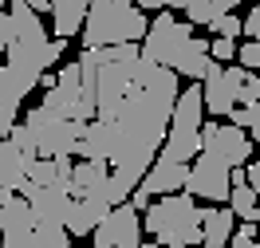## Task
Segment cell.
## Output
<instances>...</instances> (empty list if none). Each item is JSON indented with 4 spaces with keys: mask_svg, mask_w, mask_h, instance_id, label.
Returning <instances> with one entry per match:
<instances>
[{
    "mask_svg": "<svg viewBox=\"0 0 260 248\" xmlns=\"http://www.w3.org/2000/svg\"><path fill=\"white\" fill-rule=\"evenodd\" d=\"M146 12L134 8V0H91L87 20L79 28L83 51L87 48H118V44H142L146 36Z\"/></svg>",
    "mask_w": 260,
    "mask_h": 248,
    "instance_id": "6da1fadb",
    "label": "cell"
},
{
    "mask_svg": "<svg viewBox=\"0 0 260 248\" xmlns=\"http://www.w3.org/2000/svg\"><path fill=\"white\" fill-rule=\"evenodd\" d=\"M142 232H150L162 248H197L201 244V209L189 193H162L146 205Z\"/></svg>",
    "mask_w": 260,
    "mask_h": 248,
    "instance_id": "7a4b0ae2",
    "label": "cell"
},
{
    "mask_svg": "<svg viewBox=\"0 0 260 248\" xmlns=\"http://www.w3.org/2000/svg\"><path fill=\"white\" fill-rule=\"evenodd\" d=\"M0 248H71V236L59 225L36 221L28 201L8 193L0 201Z\"/></svg>",
    "mask_w": 260,
    "mask_h": 248,
    "instance_id": "3957f363",
    "label": "cell"
},
{
    "mask_svg": "<svg viewBox=\"0 0 260 248\" xmlns=\"http://www.w3.org/2000/svg\"><path fill=\"white\" fill-rule=\"evenodd\" d=\"M201 122H205V107H201V87L189 83L185 91H178V99H174V111H170V126H166V138H162V158L170 162H181L189 165L197 158V150H201Z\"/></svg>",
    "mask_w": 260,
    "mask_h": 248,
    "instance_id": "277c9868",
    "label": "cell"
},
{
    "mask_svg": "<svg viewBox=\"0 0 260 248\" xmlns=\"http://www.w3.org/2000/svg\"><path fill=\"white\" fill-rule=\"evenodd\" d=\"M189 40H193V24H181V20H174L170 8H162V12L146 24V36H142V44H138V55L174 71V63L181 59V51H185Z\"/></svg>",
    "mask_w": 260,
    "mask_h": 248,
    "instance_id": "5b68a950",
    "label": "cell"
},
{
    "mask_svg": "<svg viewBox=\"0 0 260 248\" xmlns=\"http://www.w3.org/2000/svg\"><path fill=\"white\" fill-rule=\"evenodd\" d=\"M24 126H28V134L36 138L40 158H55V154H71V150H75V142H79V134H83L87 122L51 115L48 107H32V111L24 115Z\"/></svg>",
    "mask_w": 260,
    "mask_h": 248,
    "instance_id": "8992f818",
    "label": "cell"
},
{
    "mask_svg": "<svg viewBox=\"0 0 260 248\" xmlns=\"http://www.w3.org/2000/svg\"><path fill=\"white\" fill-rule=\"evenodd\" d=\"M197 138H201V150H197V154L221 162L225 169H241V165H248L252 154H256V146L248 142V134H244L241 126H233V122H201Z\"/></svg>",
    "mask_w": 260,
    "mask_h": 248,
    "instance_id": "52a82bcc",
    "label": "cell"
},
{
    "mask_svg": "<svg viewBox=\"0 0 260 248\" xmlns=\"http://www.w3.org/2000/svg\"><path fill=\"white\" fill-rule=\"evenodd\" d=\"M91 236H95L91 248H138L142 244V217L122 201L91 229Z\"/></svg>",
    "mask_w": 260,
    "mask_h": 248,
    "instance_id": "ba28073f",
    "label": "cell"
},
{
    "mask_svg": "<svg viewBox=\"0 0 260 248\" xmlns=\"http://www.w3.org/2000/svg\"><path fill=\"white\" fill-rule=\"evenodd\" d=\"M181 189L201 201H229V169L221 162L205 158V154H197L193 162L185 165V185Z\"/></svg>",
    "mask_w": 260,
    "mask_h": 248,
    "instance_id": "9c48e42d",
    "label": "cell"
},
{
    "mask_svg": "<svg viewBox=\"0 0 260 248\" xmlns=\"http://www.w3.org/2000/svg\"><path fill=\"white\" fill-rule=\"evenodd\" d=\"M20 197L28 201L36 221H48V225H59V229H67V221L75 213V197L67 193L63 185H44V189L20 185Z\"/></svg>",
    "mask_w": 260,
    "mask_h": 248,
    "instance_id": "30bf717a",
    "label": "cell"
},
{
    "mask_svg": "<svg viewBox=\"0 0 260 248\" xmlns=\"http://www.w3.org/2000/svg\"><path fill=\"white\" fill-rule=\"evenodd\" d=\"M181 185H185V165L170 162V158H162V154H154V162H150V169L142 173L138 189L150 193V197H162V193H178Z\"/></svg>",
    "mask_w": 260,
    "mask_h": 248,
    "instance_id": "8fae6325",
    "label": "cell"
},
{
    "mask_svg": "<svg viewBox=\"0 0 260 248\" xmlns=\"http://www.w3.org/2000/svg\"><path fill=\"white\" fill-rule=\"evenodd\" d=\"M197 87H201V107H205L213 118H229V111H233L237 102H233V87H229V79H225V63H209L205 79L197 83Z\"/></svg>",
    "mask_w": 260,
    "mask_h": 248,
    "instance_id": "7c38bea8",
    "label": "cell"
},
{
    "mask_svg": "<svg viewBox=\"0 0 260 248\" xmlns=\"http://www.w3.org/2000/svg\"><path fill=\"white\" fill-rule=\"evenodd\" d=\"M87 4H91V0H48L55 40H71V36H79L83 20H87Z\"/></svg>",
    "mask_w": 260,
    "mask_h": 248,
    "instance_id": "4fadbf2b",
    "label": "cell"
},
{
    "mask_svg": "<svg viewBox=\"0 0 260 248\" xmlns=\"http://www.w3.org/2000/svg\"><path fill=\"white\" fill-rule=\"evenodd\" d=\"M237 217L229 209H201V248H225L233 240Z\"/></svg>",
    "mask_w": 260,
    "mask_h": 248,
    "instance_id": "5bb4252c",
    "label": "cell"
},
{
    "mask_svg": "<svg viewBox=\"0 0 260 248\" xmlns=\"http://www.w3.org/2000/svg\"><path fill=\"white\" fill-rule=\"evenodd\" d=\"M241 0H166V8L170 12H185L189 24H213L217 16H225L233 12Z\"/></svg>",
    "mask_w": 260,
    "mask_h": 248,
    "instance_id": "9a60e30c",
    "label": "cell"
},
{
    "mask_svg": "<svg viewBox=\"0 0 260 248\" xmlns=\"http://www.w3.org/2000/svg\"><path fill=\"white\" fill-rule=\"evenodd\" d=\"M209 40L205 36H193L189 44H185V51H181V59L174 63V75H185L189 83H201L205 79V71H209Z\"/></svg>",
    "mask_w": 260,
    "mask_h": 248,
    "instance_id": "2e32d148",
    "label": "cell"
},
{
    "mask_svg": "<svg viewBox=\"0 0 260 248\" xmlns=\"http://www.w3.org/2000/svg\"><path fill=\"white\" fill-rule=\"evenodd\" d=\"M24 169H28V162L20 158V150L12 146L8 138H0V189H4V193H20Z\"/></svg>",
    "mask_w": 260,
    "mask_h": 248,
    "instance_id": "e0dca14e",
    "label": "cell"
},
{
    "mask_svg": "<svg viewBox=\"0 0 260 248\" xmlns=\"http://www.w3.org/2000/svg\"><path fill=\"white\" fill-rule=\"evenodd\" d=\"M225 79L233 87V102L237 107H252L260 99V75L256 71H244L241 63H225Z\"/></svg>",
    "mask_w": 260,
    "mask_h": 248,
    "instance_id": "ac0fdd59",
    "label": "cell"
},
{
    "mask_svg": "<svg viewBox=\"0 0 260 248\" xmlns=\"http://www.w3.org/2000/svg\"><path fill=\"white\" fill-rule=\"evenodd\" d=\"M229 213L241 217V221H248V225H256V221H260V201H256V193H252V185H248V182L229 185Z\"/></svg>",
    "mask_w": 260,
    "mask_h": 248,
    "instance_id": "d6986e66",
    "label": "cell"
},
{
    "mask_svg": "<svg viewBox=\"0 0 260 248\" xmlns=\"http://www.w3.org/2000/svg\"><path fill=\"white\" fill-rule=\"evenodd\" d=\"M229 118H233V126H241V130L248 134V142H252V146L260 142V99L252 102V107H233Z\"/></svg>",
    "mask_w": 260,
    "mask_h": 248,
    "instance_id": "ffe728a7",
    "label": "cell"
},
{
    "mask_svg": "<svg viewBox=\"0 0 260 248\" xmlns=\"http://www.w3.org/2000/svg\"><path fill=\"white\" fill-rule=\"evenodd\" d=\"M8 142L20 150V158H24V162H36V158H40V150H36V138L28 134V126H24V122H16V126L8 130Z\"/></svg>",
    "mask_w": 260,
    "mask_h": 248,
    "instance_id": "44dd1931",
    "label": "cell"
},
{
    "mask_svg": "<svg viewBox=\"0 0 260 248\" xmlns=\"http://www.w3.org/2000/svg\"><path fill=\"white\" fill-rule=\"evenodd\" d=\"M209 28H213V36H221V40H237V36H241V16H237V12H225V16L213 20Z\"/></svg>",
    "mask_w": 260,
    "mask_h": 248,
    "instance_id": "7402d4cb",
    "label": "cell"
},
{
    "mask_svg": "<svg viewBox=\"0 0 260 248\" xmlns=\"http://www.w3.org/2000/svg\"><path fill=\"white\" fill-rule=\"evenodd\" d=\"M209 59H213V63L237 59V40H221V36H213V40H209Z\"/></svg>",
    "mask_w": 260,
    "mask_h": 248,
    "instance_id": "603a6c76",
    "label": "cell"
},
{
    "mask_svg": "<svg viewBox=\"0 0 260 248\" xmlns=\"http://www.w3.org/2000/svg\"><path fill=\"white\" fill-rule=\"evenodd\" d=\"M237 59H241L244 71H256V67H260V44H252V40L237 44Z\"/></svg>",
    "mask_w": 260,
    "mask_h": 248,
    "instance_id": "cb8c5ba5",
    "label": "cell"
},
{
    "mask_svg": "<svg viewBox=\"0 0 260 248\" xmlns=\"http://www.w3.org/2000/svg\"><path fill=\"white\" fill-rule=\"evenodd\" d=\"M241 36H248L252 44H260V4H252V12L241 20Z\"/></svg>",
    "mask_w": 260,
    "mask_h": 248,
    "instance_id": "d4e9b609",
    "label": "cell"
},
{
    "mask_svg": "<svg viewBox=\"0 0 260 248\" xmlns=\"http://www.w3.org/2000/svg\"><path fill=\"white\" fill-rule=\"evenodd\" d=\"M16 40V28H12V16L8 12H0V59H4V51H8V44Z\"/></svg>",
    "mask_w": 260,
    "mask_h": 248,
    "instance_id": "484cf974",
    "label": "cell"
},
{
    "mask_svg": "<svg viewBox=\"0 0 260 248\" xmlns=\"http://www.w3.org/2000/svg\"><path fill=\"white\" fill-rule=\"evenodd\" d=\"M229 248H260V244H256V236H244V232L233 229V240H229Z\"/></svg>",
    "mask_w": 260,
    "mask_h": 248,
    "instance_id": "4316f807",
    "label": "cell"
},
{
    "mask_svg": "<svg viewBox=\"0 0 260 248\" xmlns=\"http://www.w3.org/2000/svg\"><path fill=\"white\" fill-rule=\"evenodd\" d=\"M134 8H138V12H162L166 0H134Z\"/></svg>",
    "mask_w": 260,
    "mask_h": 248,
    "instance_id": "83f0119b",
    "label": "cell"
},
{
    "mask_svg": "<svg viewBox=\"0 0 260 248\" xmlns=\"http://www.w3.org/2000/svg\"><path fill=\"white\" fill-rule=\"evenodd\" d=\"M36 87H40V91H51V87H55V75H51V71H44V75L36 79Z\"/></svg>",
    "mask_w": 260,
    "mask_h": 248,
    "instance_id": "f1b7e54d",
    "label": "cell"
},
{
    "mask_svg": "<svg viewBox=\"0 0 260 248\" xmlns=\"http://www.w3.org/2000/svg\"><path fill=\"white\" fill-rule=\"evenodd\" d=\"M138 248H162V244H158V240H142Z\"/></svg>",
    "mask_w": 260,
    "mask_h": 248,
    "instance_id": "f546056e",
    "label": "cell"
},
{
    "mask_svg": "<svg viewBox=\"0 0 260 248\" xmlns=\"http://www.w3.org/2000/svg\"><path fill=\"white\" fill-rule=\"evenodd\" d=\"M4 4H8V0H0V12H4Z\"/></svg>",
    "mask_w": 260,
    "mask_h": 248,
    "instance_id": "4dcf8cb0",
    "label": "cell"
},
{
    "mask_svg": "<svg viewBox=\"0 0 260 248\" xmlns=\"http://www.w3.org/2000/svg\"><path fill=\"white\" fill-rule=\"evenodd\" d=\"M4 197H8V193H4V189H0V201H4Z\"/></svg>",
    "mask_w": 260,
    "mask_h": 248,
    "instance_id": "1f68e13d",
    "label": "cell"
},
{
    "mask_svg": "<svg viewBox=\"0 0 260 248\" xmlns=\"http://www.w3.org/2000/svg\"><path fill=\"white\" fill-rule=\"evenodd\" d=\"M252 4H260V0H252Z\"/></svg>",
    "mask_w": 260,
    "mask_h": 248,
    "instance_id": "d6a6232c",
    "label": "cell"
},
{
    "mask_svg": "<svg viewBox=\"0 0 260 248\" xmlns=\"http://www.w3.org/2000/svg\"><path fill=\"white\" fill-rule=\"evenodd\" d=\"M71 248H75V244H71Z\"/></svg>",
    "mask_w": 260,
    "mask_h": 248,
    "instance_id": "836d02e7",
    "label": "cell"
}]
</instances>
